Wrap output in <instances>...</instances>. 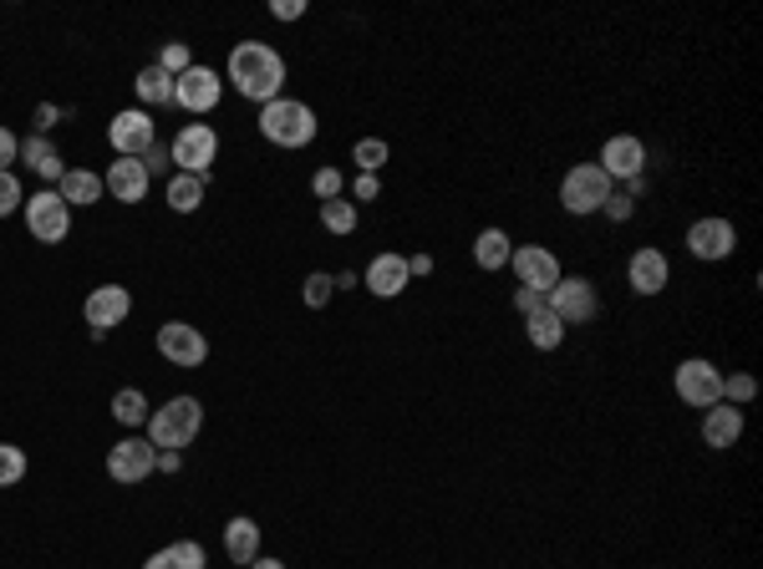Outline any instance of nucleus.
I'll return each instance as SVG.
<instances>
[{"mask_svg":"<svg viewBox=\"0 0 763 569\" xmlns=\"http://www.w3.org/2000/svg\"><path fill=\"white\" fill-rule=\"evenodd\" d=\"M230 82L250 103H275V97H285V57L265 42H239L230 51Z\"/></svg>","mask_w":763,"mask_h":569,"instance_id":"nucleus-1","label":"nucleus"},{"mask_svg":"<svg viewBox=\"0 0 763 569\" xmlns=\"http://www.w3.org/2000/svg\"><path fill=\"white\" fill-rule=\"evenodd\" d=\"M199 427H204L199 396H174V402H163L159 412H148V442L163 448V453H184V448L199 438Z\"/></svg>","mask_w":763,"mask_h":569,"instance_id":"nucleus-2","label":"nucleus"},{"mask_svg":"<svg viewBox=\"0 0 763 569\" xmlns=\"http://www.w3.org/2000/svg\"><path fill=\"white\" fill-rule=\"evenodd\" d=\"M260 132L275 147H306L316 143V112L295 97H275V103L260 107Z\"/></svg>","mask_w":763,"mask_h":569,"instance_id":"nucleus-3","label":"nucleus"},{"mask_svg":"<svg viewBox=\"0 0 763 569\" xmlns=\"http://www.w3.org/2000/svg\"><path fill=\"white\" fill-rule=\"evenodd\" d=\"M617 193V183L601 174V163H575L571 174L560 178V204H565V214H601L606 199Z\"/></svg>","mask_w":763,"mask_h":569,"instance_id":"nucleus-4","label":"nucleus"},{"mask_svg":"<svg viewBox=\"0 0 763 569\" xmlns=\"http://www.w3.org/2000/svg\"><path fill=\"white\" fill-rule=\"evenodd\" d=\"M544 306H550V316H560V325L571 331V325H586L596 321V310H601V295H596V285H590L586 275H560V285L550 295H544Z\"/></svg>","mask_w":763,"mask_h":569,"instance_id":"nucleus-5","label":"nucleus"},{"mask_svg":"<svg viewBox=\"0 0 763 569\" xmlns=\"http://www.w3.org/2000/svg\"><path fill=\"white\" fill-rule=\"evenodd\" d=\"M220 158V132L209 128V122H189V128H178L174 147H168V163H178V174H199L209 178V163Z\"/></svg>","mask_w":763,"mask_h":569,"instance_id":"nucleus-6","label":"nucleus"},{"mask_svg":"<svg viewBox=\"0 0 763 569\" xmlns=\"http://www.w3.org/2000/svg\"><path fill=\"white\" fill-rule=\"evenodd\" d=\"M21 209H26V229L36 234L42 245H61V239L72 234V209L61 204L57 189H36Z\"/></svg>","mask_w":763,"mask_h":569,"instance_id":"nucleus-7","label":"nucleus"},{"mask_svg":"<svg viewBox=\"0 0 763 569\" xmlns=\"http://www.w3.org/2000/svg\"><path fill=\"white\" fill-rule=\"evenodd\" d=\"M677 396L688 402V407H718L723 402V371L713 361H703V356H688V361L677 366V377H672Z\"/></svg>","mask_w":763,"mask_h":569,"instance_id":"nucleus-8","label":"nucleus"},{"mask_svg":"<svg viewBox=\"0 0 763 569\" xmlns=\"http://www.w3.org/2000/svg\"><path fill=\"white\" fill-rule=\"evenodd\" d=\"M159 351H163V361L184 366V371H193V366L209 361L204 331H199V325H189V321H163L159 325Z\"/></svg>","mask_w":763,"mask_h":569,"instance_id":"nucleus-9","label":"nucleus"},{"mask_svg":"<svg viewBox=\"0 0 763 569\" xmlns=\"http://www.w3.org/2000/svg\"><path fill=\"white\" fill-rule=\"evenodd\" d=\"M107 143H113L118 158H143L148 147L159 143V128H153V117L143 107H128V112H118L107 122Z\"/></svg>","mask_w":763,"mask_h":569,"instance_id":"nucleus-10","label":"nucleus"},{"mask_svg":"<svg viewBox=\"0 0 763 569\" xmlns=\"http://www.w3.org/2000/svg\"><path fill=\"white\" fill-rule=\"evenodd\" d=\"M148 473H159V448L148 438H122L113 453H107V478L132 488V483H143Z\"/></svg>","mask_w":763,"mask_h":569,"instance_id":"nucleus-11","label":"nucleus"},{"mask_svg":"<svg viewBox=\"0 0 763 569\" xmlns=\"http://www.w3.org/2000/svg\"><path fill=\"white\" fill-rule=\"evenodd\" d=\"M509 270L519 275V285H529V291H540V295H550L560 285V254L544 245H514Z\"/></svg>","mask_w":763,"mask_h":569,"instance_id":"nucleus-12","label":"nucleus"},{"mask_svg":"<svg viewBox=\"0 0 763 569\" xmlns=\"http://www.w3.org/2000/svg\"><path fill=\"white\" fill-rule=\"evenodd\" d=\"M220 97H224V76H214L199 61L184 76H174V107H184V112H214Z\"/></svg>","mask_w":763,"mask_h":569,"instance_id":"nucleus-13","label":"nucleus"},{"mask_svg":"<svg viewBox=\"0 0 763 569\" xmlns=\"http://www.w3.org/2000/svg\"><path fill=\"white\" fill-rule=\"evenodd\" d=\"M738 249V229H733V220H692V229H688V254L692 260H707V264H718V260H728Z\"/></svg>","mask_w":763,"mask_h":569,"instance_id":"nucleus-14","label":"nucleus"},{"mask_svg":"<svg viewBox=\"0 0 763 569\" xmlns=\"http://www.w3.org/2000/svg\"><path fill=\"white\" fill-rule=\"evenodd\" d=\"M128 310H132V295L122 291V285H97V291L87 295V306H82V316H87L92 325V336L103 341L113 325L128 321Z\"/></svg>","mask_w":763,"mask_h":569,"instance_id":"nucleus-15","label":"nucleus"},{"mask_svg":"<svg viewBox=\"0 0 763 569\" xmlns=\"http://www.w3.org/2000/svg\"><path fill=\"white\" fill-rule=\"evenodd\" d=\"M601 174L617 183V178H642L646 174V143L632 138V132H617V138H606L601 147Z\"/></svg>","mask_w":763,"mask_h":569,"instance_id":"nucleus-16","label":"nucleus"},{"mask_svg":"<svg viewBox=\"0 0 763 569\" xmlns=\"http://www.w3.org/2000/svg\"><path fill=\"white\" fill-rule=\"evenodd\" d=\"M408 285H412L408 254H397V249H382V254H372V264H367V291L377 295V300H392V295H402Z\"/></svg>","mask_w":763,"mask_h":569,"instance_id":"nucleus-17","label":"nucleus"},{"mask_svg":"<svg viewBox=\"0 0 763 569\" xmlns=\"http://www.w3.org/2000/svg\"><path fill=\"white\" fill-rule=\"evenodd\" d=\"M667 280H672V264H667V254L661 249H636L632 260H626V285H632L636 295H661L667 291Z\"/></svg>","mask_w":763,"mask_h":569,"instance_id":"nucleus-18","label":"nucleus"},{"mask_svg":"<svg viewBox=\"0 0 763 569\" xmlns=\"http://www.w3.org/2000/svg\"><path fill=\"white\" fill-rule=\"evenodd\" d=\"M148 168H143V158H118L113 168L103 174V189L118 199V204H143L148 199Z\"/></svg>","mask_w":763,"mask_h":569,"instance_id":"nucleus-19","label":"nucleus"},{"mask_svg":"<svg viewBox=\"0 0 763 569\" xmlns=\"http://www.w3.org/2000/svg\"><path fill=\"white\" fill-rule=\"evenodd\" d=\"M738 438H743V407H733V402H718V407L703 412V442H707V448L728 453Z\"/></svg>","mask_w":763,"mask_h":569,"instance_id":"nucleus-20","label":"nucleus"},{"mask_svg":"<svg viewBox=\"0 0 763 569\" xmlns=\"http://www.w3.org/2000/svg\"><path fill=\"white\" fill-rule=\"evenodd\" d=\"M57 193H61V204L67 209H87V204H97V199H103V174H87V168H67V174H61V183H57Z\"/></svg>","mask_w":763,"mask_h":569,"instance_id":"nucleus-21","label":"nucleus"},{"mask_svg":"<svg viewBox=\"0 0 763 569\" xmlns=\"http://www.w3.org/2000/svg\"><path fill=\"white\" fill-rule=\"evenodd\" d=\"M224 555L235 565H255L260 559V524L255 519H230L224 524Z\"/></svg>","mask_w":763,"mask_h":569,"instance_id":"nucleus-22","label":"nucleus"},{"mask_svg":"<svg viewBox=\"0 0 763 569\" xmlns=\"http://www.w3.org/2000/svg\"><path fill=\"white\" fill-rule=\"evenodd\" d=\"M143 569H209V555H204V544L174 540V544H163L159 555H148Z\"/></svg>","mask_w":763,"mask_h":569,"instance_id":"nucleus-23","label":"nucleus"},{"mask_svg":"<svg viewBox=\"0 0 763 569\" xmlns=\"http://www.w3.org/2000/svg\"><path fill=\"white\" fill-rule=\"evenodd\" d=\"M21 163H26L31 174H42V178H57L61 183V174H67V163H61V153L51 143H46L42 132L36 138H21Z\"/></svg>","mask_w":763,"mask_h":569,"instance_id":"nucleus-24","label":"nucleus"},{"mask_svg":"<svg viewBox=\"0 0 763 569\" xmlns=\"http://www.w3.org/2000/svg\"><path fill=\"white\" fill-rule=\"evenodd\" d=\"M204 189H209V178L174 174L168 178V189H163V199H168V209H178V214H193V209L204 204Z\"/></svg>","mask_w":763,"mask_h":569,"instance_id":"nucleus-25","label":"nucleus"},{"mask_svg":"<svg viewBox=\"0 0 763 569\" xmlns=\"http://www.w3.org/2000/svg\"><path fill=\"white\" fill-rule=\"evenodd\" d=\"M509 254H514V245H509V234L504 229H484L479 239H473V264H479V270H504Z\"/></svg>","mask_w":763,"mask_h":569,"instance_id":"nucleus-26","label":"nucleus"},{"mask_svg":"<svg viewBox=\"0 0 763 569\" xmlns=\"http://www.w3.org/2000/svg\"><path fill=\"white\" fill-rule=\"evenodd\" d=\"M132 87H138V97H143L148 107H168V103H174V76L163 72V67H143Z\"/></svg>","mask_w":763,"mask_h":569,"instance_id":"nucleus-27","label":"nucleus"},{"mask_svg":"<svg viewBox=\"0 0 763 569\" xmlns=\"http://www.w3.org/2000/svg\"><path fill=\"white\" fill-rule=\"evenodd\" d=\"M525 336H529V346H535V351H560L565 325H560V316L540 310V316H525Z\"/></svg>","mask_w":763,"mask_h":569,"instance_id":"nucleus-28","label":"nucleus"},{"mask_svg":"<svg viewBox=\"0 0 763 569\" xmlns=\"http://www.w3.org/2000/svg\"><path fill=\"white\" fill-rule=\"evenodd\" d=\"M148 396L138 392V387H122L118 396H113V417H118L122 427H148Z\"/></svg>","mask_w":763,"mask_h":569,"instance_id":"nucleus-29","label":"nucleus"},{"mask_svg":"<svg viewBox=\"0 0 763 569\" xmlns=\"http://www.w3.org/2000/svg\"><path fill=\"white\" fill-rule=\"evenodd\" d=\"M321 224L331 234H352L356 229V204L352 199H331V204H321Z\"/></svg>","mask_w":763,"mask_h":569,"instance_id":"nucleus-30","label":"nucleus"},{"mask_svg":"<svg viewBox=\"0 0 763 569\" xmlns=\"http://www.w3.org/2000/svg\"><path fill=\"white\" fill-rule=\"evenodd\" d=\"M153 67H163V72L168 76H184L193 67V51H189V42H168L159 51V61H153Z\"/></svg>","mask_w":763,"mask_h":569,"instance_id":"nucleus-31","label":"nucleus"},{"mask_svg":"<svg viewBox=\"0 0 763 569\" xmlns=\"http://www.w3.org/2000/svg\"><path fill=\"white\" fill-rule=\"evenodd\" d=\"M21 478H26V453L15 442H0V488H11Z\"/></svg>","mask_w":763,"mask_h":569,"instance_id":"nucleus-32","label":"nucleus"},{"mask_svg":"<svg viewBox=\"0 0 763 569\" xmlns=\"http://www.w3.org/2000/svg\"><path fill=\"white\" fill-rule=\"evenodd\" d=\"M753 396H759V381H753L749 371H733V377H723V402L743 407V402H753Z\"/></svg>","mask_w":763,"mask_h":569,"instance_id":"nucleus-33","label":"nucleus"},{"mask_svg":"<svg viewBox=\"0 0 763 569\" xmlns=\"http://www.w3.org/2000/svg\"><path fill=\"white\" fill-rule=\"evenodd\" d=\"M387 153H392V147L382 143V138H362V143L352 147V158L362 163V174H377L382 163H387Z\"/></svg>","mask_w":763,"mask_h":569,"instance_id":"nucleus-34","label":"nucleus"},{"mask_svg":"<svg viewBox=\"0 0 763 569\" xmlns=\"http://www.w3.org/2000/svg\"><path fill=\"white\" fill-rule=\"evenodd\" d=\"M331 291H337V285H331V275H326V270H316V275H306V291H301V295H306L310 310H321L326 300H331Z\"/></svg>","mask_w":763,"mask_h":569,"instance_id":"nucleus-35","label":"nucleus"},{"mask_svg":"<svg viewBox=\"0 0 763 569\" xmlns=\"http://www.w3.org/2000/svg\"><path fill=\"white\" fill-rule=\"evenodd\" d=\"M341 183H347V178H341L337 168H321V174L310 178V193H316L321 204H331V199H341Z\"/></svg>","mask_w":763,"mask_h":569,"instance_id":"nucleus-36","label":"nucleus"},{"mask_svg":"<svg viewBox=\"0 0 763 569\" xmlns=\"http://www.w3.org/2000/svg\"><path fill=\"white\" fill-rule=\"evenodd\" d=\"M21 204H26V193H21V178H15V174H0V220H5V214H15Z\"/></svg>","mask_w":763,"mask_h":569,"instance_id":"nucleus-37","label":"nucleus"},{"mask_svg":"<svg viewBox=\"0 0 763 569\" xmlns=\"http://www.w3.org/2000/svg\"><path fill=\"white\" fill-rule=\"evenodd\" d=\"M514 310H519V316H540V310H550V306H544V295H540V291L519 285V291H514Z\"/></svg>","mask_w":763,"mask_h":569,"instance_id":"nucleus-38","label":"nucleus"},{"mask_svg":"<svg viewBox=\"0 0 763 569\" xmlns=\"http://www.w3.org/2000/svg\"><path fill=\"white\" fill-rule=\"evenodd\" d=\"M11 163H21V138L11 128H0V174H11Z\"/></svg>","mask_w":763,"mask_h":569,"instance_id":"nucleus-39","label":"nucleus"},{"mask_svg":"<svg viewBox=\"0 0 763 569\" xmlns=\"http://www.w3.org/2000/svg\"><path fill=\"white\" fill-rule=\"evenodd\" d=\"M601 214H611V220H617V224H626V220H632V214H636V199H632V193H611Z\"/></svg>","mask_w":763,"mask_h":569,"instance_id":"nucleus-40","label":"nucleus"},{"mask_svg":"<svg viewBox=\"0 0 763 569\" xmlns=\"http://www.w3.org/2000/svg\"><path fill=\"white\" fill-rule=\"evenodd\" d=\"M352 193H356V204H372L382 193V183H377V174H356V183H352Z\"/></svg>","mask_w":763,"mask_h":569,"instance_id":"nucleus-41","label":"nucleus"},{"mask_svg":"<svg viewBox=\"0 0 763 569\" xmlns=\"http://www.w3.org/2000/svg\"><path fill=\"white\" fill-rule=\"evenodd\" d=\"M270 15H275V21H301V15H306V0H270Z\"/></svg>","mask_w":763,"mask_h":569,"instance_id":"nucleus-42","label":"nucleus"},{"mask_svg":"<svg viewBox=\"0 0 763 569\" xmlns=\"http://www.w3.org/2000/svg\"><path fill=\"white\" fill-rule=\"evenodd\" d=\"M408 275L418 280V275H433V254H412L408 260Z\"/></svg>","mask_w":763,"mask_h":569,"instance_id":"nucleus-43","label":"nucleus"},{"mask_svg":"<svg viewBox=\"0 0 763 569\" xmlns=\"http://www.w3.org/2000/svg\"><path fill=\"white\" fill-rule=\"evenodd\" d=\"M143 168H148V178H153V174H163V147H159V143H153V147H148V153H143Z\"/></svg>","mask_w":763,"mask_h":569,"instance_id":"nucleus-44","label":"nucleus"},{"mask_svg":"<svg viewBox=\"0 0 763 569\" xmlns=\"http://www.w3.org/2000/svg\"><path fill=\"white\" fill-rule=\"evenodd\" d=\"M51 122H57V107H51V103H42V107H36V132H46V128H51Z\"/></svg>","mask_w":763,"mask_h":569,"instance_id":"nucleus-45","label":"nucleus"},{"mask_svg":"<svg viewBox=\"0 0 763 569\" xmlns=\"http://www.w3.org/2000/svg\"><path fill=\"white\" fill-rule=\"evenodd\" d=\"M159 467L163 473H178V467H184V453H159Z\"/></svg>","mask_w":763,"mask_h":569,"instance_id":"nucleus-46","label":"nucleus"},{"mask_svg":"<svg viewBox=\"0 0 763 569\" xmlns=\"http://www.w3.org/2000/svg\"><path fill=\"white\" fill-rule=\"evenodd\" d=\"M245 569H285V565H280V559H265V555H260L255 565H245Z\"/></svg>","mask_w":763,"mask_h":569,"instance_id":"nucleus-47","label":"nucleus"}]
</instances>
